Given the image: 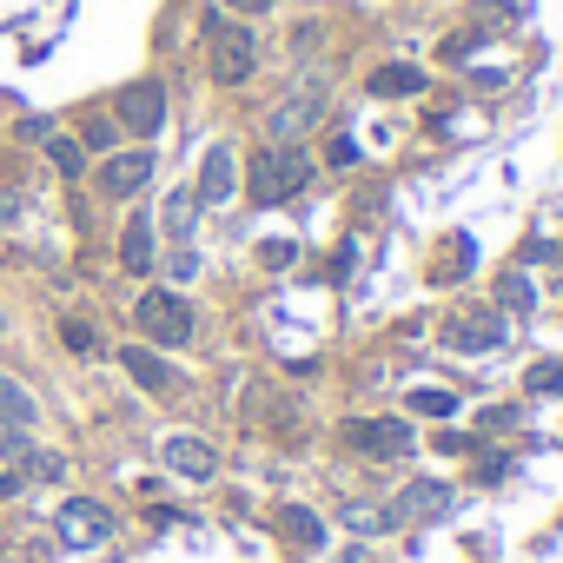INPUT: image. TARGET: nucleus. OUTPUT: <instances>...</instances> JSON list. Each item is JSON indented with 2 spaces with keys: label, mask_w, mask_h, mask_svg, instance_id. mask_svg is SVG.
<instances>
[{
  "label": "nucleus",
  "mask_w": 563,
  "mask_h": 563,
  "mask_svg": "<svg viewBox=\"0 0 563 563\" xmlns=\"http://www.w3.org/2000/svg\"><path fill=\"white\" fill-rule=\"evenodd\" d=\"M306 179H312V159L299 146H258V159L245 173V192L258 206H286L292 192H306Z\"/></svg>",
  "instance_id": "nucleus-1"
},
{
  "label": "nucleus",
  "mask_w": 563,
  "mask_h": 563,
  "mask_svg": "<svg viewBox=\"0 0 563 563\" xmlns=\"http://www.w3.org/2000/svg\"><path fill=\"white\" fill-rule=\"evenodd\" d=\"M206 67H212V80L219 87H239V80H252V67H258V41H252V27H239V21H206Z\"/></svg>",
  "instance_id": "nucleus-2"
},
{
  "label": "nucleus",
  "mask_w": 563,
  "mask_h": 563,
  "mask_svg": "<svg viewBox=\"0 0 563 563\" xmlns=\"http://www.w3.org/2000/svg\"><path fill=\"white\" fill-rule=\"evenodd\" d=\"M319 113H325V80H319V74H306L286 100L265 113V140H272V146H299V140L319 126Z\"/></svg>",
  "instance_id": "nucleus-3"
},
{
  "label": "nucleus",
  "mask_w": 563,
  "mask_h": 563,
  "mask_svg": "<svg viewBox=\"0 0 563 563\" xmlns=\"http://www.w3.org/2000/svg\"><path fill=\"white\" fill-rule=\"evenodd\" d=\"M133 319H140V332H146V345H153V352H173V345H186V339H192V306H186L179 292H166V286L140 292Z\"/></svg>",
  "instance_id": "nucleus-4"
},
{
  "label": "nucleus",
  "mask_w": 563,
  "mask_h": 563,
  "mask_svg": "<svg viewBox=\"0 0 563 563\" xmlns=\"http://www.w3.org/2000/svg\"><path fill=\"white\" fill-rule=\"evenodd\" d=\"M339 438H345L358 457H378V464L411 457V424H405V418H345Z\"/></svg>",
  "instance_id": "nucleus-5"
},
{
  "label": "nucleus",
  "mask_w": 563,
  "mask_h": 563,
  "mask_svg": "<svg viewBox=\"0 0 563 563\" xmlns=\"http://www.w3.org/2000/svg\"><path fill=\"white\" fill-rule=\"evenodd\" d=\"M54 530H60V543H67V550H93V543H107V537H113V510H107V504H93V497H67V504H60V517H54Z\"/></svg>",
  "instance_id": "nucleus-6"
},
{
  "label": "nucleus",
  "mask_w": 563,
  "mask_h": 563,
  "mask_svg": "<svg viewBox=\"0 0 563 563\" xmlns=\"http://www.w3.org/2000/svg\"><path fill=\"white\" fill-rule=\"evenodd\" d=\"M133 140H153L159 126H166V87L159 80H133V87H120V113H113Z\"/></svg>",
  "instance_id": "nucleus-7"
},
{
  "label": "nucleus",
  "mask_w": 563,
  "mask_h": 563,
  "mask_svg": "<svg viewBox=\"0 0 563 563\" xmlns=\"http://www.w3.org/2000/svg\"><path fill=\"white\" fill-rule=\"evenodd\" d=\"M398 510H405V523H444V517L457 510V490H451L444 477H418V484H405Z\"/></svg>",
  "instance_id": "nucleus-8"
},
{
  "label": "nucleus",
  "mask_w": 563,
  "mask_h": 563,
  "mask_svg": "<svg viewBox=\"0 0 563 563\" xmlns=\"http://www.w3.org/2000/svg\"><path fill=\"white\" fill-rule=\"evenodd\" d=\"M146 179H153V153H146V146L107 153V166H100V192H107V199H133Z\"/></svg>",
  "instance_id": "nucleus-9"
},
{
  "label": "nucleus",
  "mask_w": 563,
  "mask_h": 563,
  "mask_svg": "<svg viewBox=\"0 0 563 563\" xmlns=\"http://www.w3.org/2000/svg\"><path fill=\"white\" fill-rule=\"evenodd\" d=\"M504 339H510V332H504V312H490V306L451 319V352H497Z\"/></svg>",
  "instance_id": "nucleus-10"
},
{
  "label": "nucleus",
  "mask_w": 563,
  "mask_h": 563,
  "mask_svg": "<svg viewBox=\"0 0 563 563\" xmlns=\"http://www.w3.org/2000/svg\"><path fill=\"white\" fill-rule=\"evenodd\" d=\"M159 457H166V471H179V477H192V484H206V477L219 471L212 444H206V438H192V431H173V438L159 444Z\"/></svg>",
  "instance_id": "nucleus-11"
},
{
  "label": "nucleus",
  "mask_w": 563,
  "mask_h": 563,
  "mask_svg": "<svg viewBox=\"0 0 563 563\" xmlns=\"http://www.w3.org/2000/svg\"><path fill=\"white\" fill-rule=\"evenodd\" d=\"M199 206H225L232 192H239V159H232V146H212L206 159H199Z\"/></svg>",
  "instance_id": "nucleus-12"
},
{
  "label": "nucleus",
  "mask_w": 563,
  "mask_h": 563,
  "mask_svg": "<svg viewBox=\"0 0 563 563\" xmlns=\"http://www.w3.org/2000/svg\"><path fill=\"white\" fill-rule=\"evenodd\" d=\"M120 365H126V378H133L140 391H153V398H166V391L179 385V378H173V365H166L153 345H126V352H120Z\"/></svg>",
  "instance_id": "nucleus-13"
},
{
  "label": "nucleus",
  "mask_w": 563,
  "mask_h": 563,
  "mask_svg": "<svg viewBox=\"0 0 563 563\" xmlns=\"http://www.w3.org/2000/svg\"><path fill=\"white\" fill-rule=\"evenodd\" d=\"M153 232H159V225H153L146 212H133V219H126V232H120V265H126L133 278H146V272H153Z\"/></svg>",
  "instance_id": "nucleus-14"
},
{
  "label": "nucleus",
  "mask_w": 563,
  "mask_h": 563,
  "mask_svg": "<svg viewBox=\"0 0 563 563\" xmlns=\"http://www.w3.org/2000/svg\"><path fill=\"white\" fill-rule=\"evenodd\" d=\"M153 225H159V232H166L173 245H192V225H199V192H192V186H179V192L166 199V212H159Z\"/></svg>",
  "instance_id": "nucleus-15"
},
{
  "label": "nucleus",
  "mask_w": 563,
  "mask_h": 563,
  "mask_svg": "<svg viewBox=\"0 0 563 563\" xmlns=\"http://www.w3.org/2000/svg\"><path fill=\"white\" fill-rule=\"evenodd\" d=\"M34 418H41L34 391H27V385H14L8 372H0V431H34Z\"/></svg>",
  "instance_id": "nucleus-16"
},
{
  "label": "nucleus",
  "mask_w": 563,
  "mask_h": 563,
  "mask_svg": "<svg viewBox=\"0 0 563 563\" xmlns=\"http://www.w3.org/2000/svg\"><path fill=\"white\" fill-rule=\"evenodd\" d=\"M278 537L299 543V550H319V543H325V517L306 510V504H286V510H278Z\"/></svg>",
  "instance_id": "nucleus-17"
},
{
  "label": "nucleus",
  "mask_w": 563,
  "mask_h": 563,
  "mask_svg": "<svg viewBox=\"0 0 563 563\" xmlns=\"http://www.w3.org/2000/svg\"><path fill=\"white\" fill-rule=\"evenodd\" d=\"M372 93H378V100H411V93H424V67L391 60V67H378V74H372Z\"/></svg>",
  "instance_id": "nucleus-18"
},
{
  "label": "nucleus",
  "mask_w": 563,
  "mask_h": 563,
  "mask_svg": "<svg viewBox=\"0 0 563 563\" xmlns=\"http://www.w3.org/2000/svg\"><path fill=\"white\" fill-rule=\"evenodd\" d=\"M345 523H352L358 537H385V530L405 523V510H398V497H391V504H345Z\"/></svg>",
  "instance_id": "nucleus-19"
},
{
  "label": "nucleus",
  "mask_w": 563,
  "mask_h": 563,
  "mask_svg": "<svg viewBox=\"0 0 563 563\" xmlns=\"http://www.w3.org/2000/svg\"><path fill=\"white\" fill-rule=\"evenodd\" d=\"M471 258H477L471 232H451V239H444V258H438V278H444V286H457V278L471 272Z\"/></svg>",
  "instance_id": "nucleus-20"
},
{
  "label": "nucleus",
  "mask_w": 563,
  "mask_h": 563,
  "mask_svg": "<svg viewBox=\"0 0 563 563\" xmlns=\"http://www.w3.org/2000/svg\"><path fill=\"white\" fill-rule=\"evenodd\" d=\"M41 146H47V159H54L67 179H80V173H87V146H80V140H67V133H47Z\"/></svg>",
  "instance_id": "nucleus-21"
},
{
  "label": "nucleus",
  "mask_w": 563,
  "mask_h": 563,
  "mask_svg": "<svg viewBox=\"0 0 563 563\" xmlns=\"http://www.w3.org/2000/svg\"><path fill=\"white\" fill-rule=\"evenodd\" d=\"M471 27H477V34H510V27H517V8H510V0H477V8H471Z\"/></svg>",
  "instance_id": "nucleus-22"
},
{
  "label": "nucleus",
  "mask_w": 563,
  "mask_h": 563,
  "mask_svg": "<svg viewBox=\"0 0 563 563\" xmlns=\"http://www.w3.org/2000/svg\"><path fill=\"white\" fill-rule=\"evenodd\" d=\"M497 306H504V312H530V306H537V286H530L523 272H504V278H497Z\"/></svg>",
  "instance_id": "nucleus-23"
},
{
  "label": "nucleus",
  "mask_w": 563,
  "mask_h": 563,
  "mask_svg": "<svg viewBox=\"0 0 563 563\" xmlns=\"http://www.w3.org/2000/svg\"><path fill=\"white\" fill-rule=\"evenodd\" d=\"M21 471H27L34 484H60V477H67V457H60V451H21Z\"/></svg>",
  "instance_id": "nucleus-24"
},
{
  "label": "nucleus",
  "mask_w": 563,
  "mask_h": 563,
  "mask_svg": "<svg viewBox=\"0 0 563 563\" xmlns=\"http://www.w3.org/2000/svg\"><path fill=\"white\" fill-rule=\"evenodd\" d=\"M80 146H87V153H113V146H120V120H107V113H93V120L80 126Z\"/></svg>",
  "instance_id": "nucleus-25"
},
{
  "label": "nucleus",
  "mask_w": 563,
  "mask_h": 563,
  "mask_svg": "<svg viewBox=\"0 0 563 563\" xmlns=\"http://www.w3.org/2000/svg\"><path fill=\"white\" fill-rule=\"evenodd\" d=\"M411 411H418V418H451V411H457V398H451V391H438V385H431V391L418 385V391H411Z\"/></svg>",
  "instance_id": "nucleus-26"
},
{
  "label": "nucleus",
  "mask_w": 563,
  "mask_h": 563,
  "mask_svg": "<svg viewBox=\"0 0 563 563\" xmlns=\"http://www.w3.org/2000/svg\"><path fill=\"white\" fill-rule=\"evenodd\" d=\"M523 385H530L537 398H550V391H563V358H543V365H530V372H523Z\"/></svg>",
  "instance_id": "nucleus-27"
},
{
  "label": "nucleus",
  "mask_w": 563,
  "mask_h": 563,
  "mask_svg": "<svg viewBox=\"0 0 563 563\" xmlns=\"http://www.w3.org/2000/svg\"><path fill=\"white\" fill-rule=\"evenodd\" d=\"M60 339H67V352H80V358H93V352H100V332H93L87 319H67V325H60Z\"/></svg>",
  "instance_id": "nucleus-28"
},
{
  "label": "nucleus",
  "mask_w": 563,
  "mask_h": 563,
  "mask_svg": "<svg viewBox=\"0 0 563 563\" xmlns=\"http://www.w3.org/2000/svg\"><path fill=\"white\" fill-rule=\"evenodd\" d=\"M27 219V192L21 186H0V225H21Z\"/></svg>",
  "instance_id": "nucleus-29"
},
{
  "label": "nucleus",
  "mask_w": 563,
  "mask_h": 563,
  "mask_svg": "<svg viewBox=\"0 0 563 563\" xmlns=\"http://www.w3.org/2000/svg\"><path fill=\"white\" fill-rule=\"evenodd\" d=\"M258 258H265L272 272H286V265L299 258V245H292V239H265V245H258Z\"/></svg>",
  "instance_id": "nucleus-30"
},
{
  "label": "nucleus",
  "mask_w": 563,
  "mask_h": 563,
  "mask_svg": "<svg viewBox=\"0 0 563 563\" xmlns=\"http://www.w3.org/2000/svg\"><path fill=\"white\" fill-rule=\"evenodd\" d=\"M192 272H199V252H192V245H179V252L166 258V278H192Z\"/></svg>",
  "instance_id": "nucleus-31"
},
{
  "label": "nucleus",
  "mask_w": 563,
  "mask_h": 563,
  "mask_svg": "<svg viewBox=\"0 0 563 563\" xmlns=\"http://www.w3.org/2000/svg\"><path fill=\"white\" fill-rule=\"evenodd\" d=\"M325 159H332V166H352V159H358V140H352V133H339V140L325 146Z\"/></svg>",
  "instance_id": "nucleus-32"
},
{
  "label": "nucleus",
  "mask_w": 563,
  "mask_h": 563,
  "mask_svg": "<svg viewBox=\"0 0 563 563\" xmlns=\"http://www.w3.org/2000/svg\"><path fill=\"white\" fill-rule=\"evenodd\" d=\"M510 424H517V411H510V405H490V411L477 418V431H510Z\"/></svg>",
  "instance_id": "nucleus-33"
},
{
  "label": "nucleus",
  "mask_w": 563,
  "mask_h": 563,
  "mask_svg": "<svg viewBox=\"0 0 563 563\" xmlns=\"http://www.w3.org/2000/svg\"><path fill=\"white\" fill-rule=\"evenodd\" d=\"M14 563H54V543L47 537H27V550H14Z\"/></svg>",
  "instance_id": "nucleus-34"
},
{
  "label": "nucleus",
  "mask_w": 563,
  "mask_h": 563,
  "mask_svg": "<svg viewBox=\"0 0 563 563\" xmlns=\"http://www.w3.org/2000/svg\"><path fill=\"white\" fill-rule=\"evenodd\" d=\"M232 14H272V0H225Z\"/></svg>",
  "instance_id": "nucleus-35"
},
{
  "label": "nucleus",
  "mask_w": 563,
  "mask_h": 563,
  "mask_svg": "<svg viewBox=\"0 0 563 563\" xmlns=\"http://www.w3.org/2000/svg\"><path fill=\"white\" fill-rule=\"evenodd\" d=\"M0 339H8V312H0Z\"/></svg>",
  "instance_id": "nucleus-36"
}]
</instances>
